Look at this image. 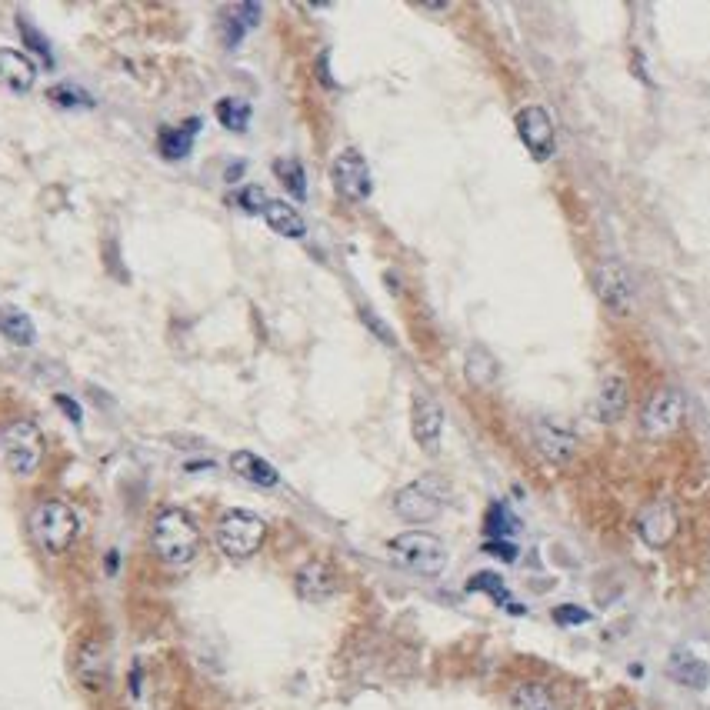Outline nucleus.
Returning a JSON list of instances; mask_svg holds the SVG:
<instances>
[{"instance_id": "nucleus-1", "label": "nucleus", "mask_w": 710, "mask_h": 710, "mask_svg": "<svg viewBox=\"0 0 710 710\" xmlns=\"http://www.w3.org/2000/svg\"><path fill=\"white\" fill-rule=\"evenodd\" d=\"M200 547V530L197 520L180 507H164L150 524V550L160 564L167 567H184L197 557Z\"/></svg>"}, {"instance_id": "nucleus-17", "label": "nucleus", "mask_w": 710, "mask_h": 710, "mask_svg": "<svg viewBox=\"0 0 710 710\" xmlns=\"http://www.w3.org/2000/svg\"><path fill=\"white\" fill-rule=\"evenodd\" d=\"M37 80V67L24 50L14 47H0V84L17 90V94H27Z\"/></svg>"}, {"instance_id": "nucleus-16", "label": "nucleus", "mask_w": 710, "mask_h": 710, "mask_svg": "<svg viewBox=\"0 0 710 710\" xmlns=\"http://www.w3.org/2000/svg\"><path fill=\"white\" fill-rule=\"evenodd\" d=\"M260 217H264V224L274 230V234L287 237V240L307 237V220H304V214H300L294 204H287V200L270 197L267 204H264V210H260Z\"/></svg>"}, {"instance_id": "nucleus-8", "label": "nucleus", "mask_w": 710, "mask_h": 710, "mask_svg": "<svg viewBox=\"0 0 710 710\" xmlns=\"http://www.w3.org/2000/svg\"><path fill=\"white\" fill-rule=\"evenodd\" d=\"M517 137L524 140V147L530 150L534 160H550L557 147V134H554V120L544 107L530 104L524 110H517Z\"/></svg>"}, {"instance_id": "nucleus-36", "label": "nucleus", "mask_w": 710, "mask_h": 710, "mask_svg": "<svg viewBox=\"0 0 710 710\" xmlns=\"http://www.w3.org/2000/svg\"><path fill=\"white\" fill-rule=\"evenodd\" d=\"M107 570H117V554H107Z\"/></svg>"}, {"instance_id": "nucleus-30", "label": "nucleus", "mask_w": 710, "mask_h": 710, "mask_svg": "<svg viewBox=\"0 0 710 710\" xmlns=\"http://www.w3.org/2000/svg\"><path fill=\"white\" fill-rule=\"evenodd\" d=\"M47 100L54 107H64V110H84V107H94L90 104V94H84L80 87L74 84H54L47 90Z\"/></svg>"}, {"instance_id": "nucleus-25", "label": "nucleus", "mask_w": 710, "mask_h": 710, "mask_svg": "<svg viewBox=\"0 0 710 710\" xmlns=\"http://www.w3.org/2000/svg\"><path fill=\"white\" fill-rule=\"evenodd\" d=\"M510 707L514 710H557L554 697L544 684H517L510 694Z\"/></svg>"}, {"instance_id": "nucleus-3", "label": "nucleus", "mask_w": 710, "mask_h": 710, "mask_svg": "<svg viewBox=\"0 0 710 710\" xmlns=\"http://www.w3.org/2000/svg\"><path fill=\"white\" fill-rule=\"evenodd\" d=\"M30 534L47 554H64L80 534V520L74 507L64 504V500H44L30 514Z\"/></svg>"}, {"instance_id": "nucleus-13", "label": "nucleus", "mask_w": 710, "mask_h": 710, "mask_svg": "<svg viewBox=\"0 0 710 710\" xmlns=\"http://www.w3.org/2000/svg\"><path fill=\"white\" fill-rule=\"evenodd\" d=\"M534 444L550 464H567L577 450V437L567 427L554 424V420H537L534 424Z\"/></svg>"}, {"instance_id": "nucleus-22", "label": "nucleus", "mask_w": 710, "mask_h": 710, "mask_svg": "<svg viewBox=\"0 0 710 710\" xmlns=\"http://www.w3.org/2000/svg\"><path fill=\"white\" fill-rule=\"evenodd\" d=\"M624 407H627V384H624V377L610 374L604 384H600L597 417L604 420V424H614V420L624 414Z\"/></svg>"}, {"instance_id": "nucleus-32", "label": "nucleus", "mask_w": 710, "mask_h": 710, "mask_svg": "<svg viewBox=\"0 0 710 710\" xmlns=\"http://www.w3.org/2000/svg\"><path fill=\"white\" fill-rule=\"evenodd\" d=\"M554 620H557L560 627H577V624H587V620H590V610L577 607V604H560V607L554 610Z\"/></svg>"}, {"instance_id": "nucleus-7", "label": "nucleus", "mask_w": 710, "mask_h": 710, "mask_svg": "<svg viewBox=\"0 0 710 710\" xmlns=\"http://www.w3.org/2000/svg\"><path fill=\"white\" fill-rule=\"evenodd\" d=\"M330 180H334L337 194L350 200V204H364L370 197V190H374V177H370V167L360 150L347 147L340 150L334 157V164H330Z\"/></svg>"}, {"instance_id": "nucleus-5", "label": "nucleus", "mask_w": 710, "mask_h": 710, "mask_svg": "<svg viewBox=\"0 0 710 710\" xmlns=\"http://www.w3.org/2000/svg\"><path fill=\"white\" fill-rule=\"evenodd\" d=\"M0 454L14 477H30L44 460V434L30 420H14L0 434Z\"/></svg>"}, {"instance_id": "nucleus-34", "label": "nucleus", "mask_w": 710, "mask_h": 710, "mask_svg": "<svg viewBox=\"0 0 710 710\" xmlns=\"http://www.w3.org/2000/svg\"><path fill=\"white\" fill-rule=\"evenodd\" d=\"M484 550H487V554H497L500 560H507V564H510V560H517V547L507 544V540H487Z\"/></svg>"}, {"instance_id": "nucleus-14", "label": "nucleus", "mask_w": 710, "mask_h": 710, "mask_svg": "<svg viewBox=\"0 0 710 710\" xmlns=\"http://www.w3.org/2000/svg\"><path fill=\"white\" fill-rule=\"evenodd\" d=\"M294 587L304 600H314L317 604V600H327L337 594V574L324 560H307V564L297 570Z\"/></svg>"}, {"instance_id": "nucleus-23", "label": "nucleus", "mask_w": 710, "mask_h": 710, "mask_svg": "<svg viewBox=\"0 0 710 710\" xmlns=\"http://www.w3.org/2000/svg\"><path fill=\"white\" fill-rule=\"evenodd\" d=\"M0 330H4V337L17 347H30L37 340L34 320H30L27 314H20V310H14V307L0 310Z\"/></svg>"}, {"instance_id": "nucleus-6", "label": "nucleus", "mask_w": 710, "mask_h": 710, "mask_svg": "<svg viewBox=\"0 0 710 710\" xmlns=\"http://www.w3.org/2000/svg\"><path fill=\"white\" fill-rule=\"evenodd\" d=\"M264 537H267V524L254 510H227V514L217 520V544L234 560L254 557L260 544H264Z\"/></svg>"}, {"instance_id": "nucleus-11", "label": "nucleus", "mask_w": 710, "mask_h": 710, "mask_svg": "<svg viewBox=\"0 0 710 710\" xmlns=\"http://www.w3.org/2000/svg\"><path fill=\"white\" fill-rule=\"evenodd\" d=\"M410 430H414V440L420 450L427 454H437L440 437H444V410L430 394H414V410H410Z\"/></svg>"}, {"instance_id": "nucleus-26", "label": "nucleus", "mask_w": 710, "mask_h": 710, "mask_svg": "<svg viewBox=\"0 0 710 710\" xmlns=\"http://www.w3.org/2000/svg\"><path fill=\"white\" fill-rule=\"evenodd\" d=\"M274 174L280 184L287 187V194H294L297 200L307 197V174H304V164L297 157H277L274 160Z\"/></svg>"}, {"instance_id": "nucleus-9", "label": "nucleus", "mask_w": 710, "mask_h": 710, "mask_svg": "<svg viewBox=\"0 0 710 710\" xmlns=\"http://www.w3.org/2000/svg\"><path fill=\"white\" fill-rule=\"evenodd\" d=\"M684 420V397L677 390H657L654 397L647 400L644 414H640V424H644V434L650 437H664V434H674Z\"/></svg>"}, {"instance_id": "nucleus-27", "label": "nucleus", "mask_w": 710, "mask_h": 710, "mask_svg": "<svg viewBox=\"0 0 710 710\" xmlns=\"http://www.w3.org/2000/svg\"><path fill=\"white\" fill-rule=\"evenodd\" d=\"M467 590L470 594H477V590H484V594H490L497 600V604H504L510 614H524V607H517V604H510V594H507V587H504V580H500L497 574H490V570H484V574H474L467 580Z\"/></svg>"}, {"instance_id": "nucleus-33", "label": "nucleus", "mask_w": 710, "mask_h": 710, "mask_svg": "<svg viewBox=\"0 0 710 710\" xmlns=\"http://www.w3.org/2000/svg\"><path fill=\"white\" fill-rule=\"evenodd\" d=\"M267 200H270V197H267L260 187H244V190H240V194H237V204L244 207L247 214H260V210H264Z\"/></svg>"}, {"instance_id": "nucleus-18", "label": "nucleus", "mask_w": 710, "mask_h": 710, "mask_svg": "<svg viewBox=\"0 0 710 710\" xmlns=\"http://www.w3.org/2000/svg\"><path fill=\"white\" fill-rule=\"evenodd\" d=\"M230 470L254 487H277L280 484L277 467L267 464L264 457H257L254 450H234V454H230Z\"/></svg>"}, {"instance_id": "nucleus-20", "label": "nucleus", "mask_w": 710, "mask_h": 710, "mask_svg": "<svg viewBox=\"0 0 710 710\" xmlns=\"http://www.w3.org/2000/svg\"><path fill=\"white\" fill-rule=\"evenodd\" d=\"M197 130H200V120H190V124L160 130V137H157L160 157H167V160H184V157L190 154V147H194Z\"/></svg>"}, {"instance_id": "nucleus-35", "label": "nucleus", "mask_w": 710, "mask_h": 710, "mask_svg": "<svg viewBox=\"0 0 710 710\" xmlns=\"http://www.w3.org/2000/svg\"><path fill=\"white\" fill-rule=\"evenodd\" d=\"M54 400H57V407L64 410V414H67L70 420H74V424H80V407L74 404V400H70L67 394H57Z\"/></svg>"}, {"instance_id": "nucleus-15", "label": "nucleus", "mask_w": 710, "mask_h": 710, "mask_svg": "<svg viewBox=\"0 0 710 710\" xmlns=\"http://www.w3.org/2000/svg\"><path fill=\"white\" fill-rule=\"evenodd\" d=\"M637 530H640V537H644L650 547H664L667 540L674 537V530H677L674 507H670L667 500H657V504H650L644 514H640Z\"/></svg>"}, {"instance_id": "nucleus-31", "label": "nucleus", "mask_w": 710, "mask_h": 710, "mask_svg": "<svg viewBox=\"0 0 710 710\" xmlns=\"http://www.w3.org/2000/svg\"><path fill=\"white\" fill-rule=\"evenodd\" d=\"M17 30H20V37H24V44H27L30 50H34V54H37L40 60H44V67H54V54H50V40H47L44 34H40V30H37L34 24H30V20H27L24 14L17 17Z\"/></svg>"}, {"instance_id": "nucleus-28", "label": "nucleus", "mask_w": 710, "mask_h": 710, "mask_svg": "<svg viewBox=\"0 0 710 710\" xmlns=\"http://www.w3.org/2000/svg\"><path fill=\"white\" fill-rule=\"evenodd\" d=\"M467 380L477 387H490L497 380V360L487 354L484 347H474L467 357Z\"/></svg>"}, {"instance_id": "nucleus-29", "label": "nucleus", "mask_w": 710, "mask_h": 710, "mask_svg": "<svg viewBox=\"0 0 710 710\" xmlns=\"http://www.w3.org/2000/svg\"><path fill=\"white\" fill-rule=\"evenodd\" d=\"M484 530H487L490 540H504V537H510L517 530V520H514V514H510L504 504H490L487 517H484Z\"/></svg>"}, {"instance_id": "nucleus-21", "label": "nucleus", "mask_w": 710, "mask_h": 710, "mask_svg": "<svg viewBox=\"0 0 710 710\" xmlns=\"http://www.w3.org/2000/svg\"><path fill=\"white\" fill-rule=\"evenodd\" d=\"M260 4H230L224 7V44L234 50L250 27H257Z\"/></svg>"}, {"instance_id": "nucleus-2", "label": "nucleus", "mask_w": 710, "mask_h": 710, "mask_svg": "<svg viewBox=\"0 0 710 710\" xmlns=\"http://www.w3.org/2000/svg\"><path fill=\"white\" fill-rule=\"evenodd\" d=\"M387 554L397 567H404V570H410V574H420V577H437V574H444V567H447L444 540L427 534V530H407V534H397L387 544Z\"/></svg>"}, {"instance_id": "nucleus-10", "label": "nucleus", "mask_w": 710, "mask_h": 710, "mask_svg": "<svg viewBox=\"0 0 710 710\" xmlns=\"http://www.w3.org/2000/svg\"><path fill=\"white\" fill-rule=\"evenodd\" d=\"M594 287L597 297L614 310V314H627L630 304H634V287H630L627 270L617 264V260H600L594 267Z\"/></svg>"}, {"instance_id": "nucleus-19", "label": "nucleus", "mask_w": 710, "mask_h": 710, "mask_svg": "<svg viewBox=\"0 0 710 710\" xmlns=\"http://www.w3.org/2000/svg\"><path fill=\"white\" fill-rule=\"evenodd\" d=\"M667 674L670 680H677V684H684L690 690H704L710 684V667L700 657L690 654V650H674V654H670Z\"/></svg>"}, {"instance_id": "nucleus-4", "label": "nucleus", "mask_w": 710, "mask_h": 710, "mask_svg": "<svg viewBox=\"0 0 710 710\" xmlns=\"http://www.w3.org/2000/svg\"><path fill=\"white\" fill-rule=\"evenodd\" d=\"M447 497H450V490L440 477H434V474L417 477V480H410L407 487L397 490L394 514L400 520H410V524H427V520H437L440 514H444Z\"/></svg>"}, {"instance_id": "nucleus-12", "label": "nucleus", "mask_w": 710, "mask_h": 710, "mask_svg": "<svg viewBox=\"0 0 710 710\" xmlns=\"http://www.w3.org/2000/svg\"><path fill=\"white\" fill-rule=\"evenodd\" d=\"M77 677L87 690H104L110 680V654L104 640L90 637L77 647Z\"/></svg>"}, {"instance_id": "nucleus-24", "label": "nucleus", "mask_w": 710, "mask_h": 710, "mask_svg": "<svg viewBox=\"0 0 710 710\" xmlns=\"http://www.w3.org/2000/svg\"><path fill=\"white\" fill-rule=\"evenodd\" d=\"M214 114L217 120L224 124L230 134H244L247 124H250V104L240 97H220L214 104Z\"/></svg>"}]
</instances>
